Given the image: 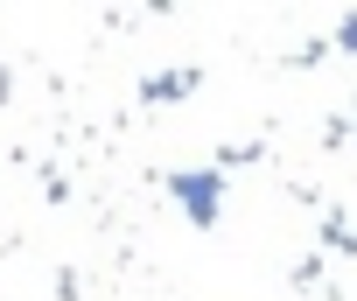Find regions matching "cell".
Here are the masks:
<instances>
[{"mask_svg":"<svg viewBox=\"0 0 357 301\" xmlns=\"http://www.w3.org/2000/svg\"><path fill=\"white\" fill-rule=\"evenodd\" d=\"M315 252H336V259H357V224H350L343 210H322V224H315Z\"/></svg>","mask_w":357,"mask_h":301,"instance_id":"3","label":"cell"},{"mask_svg":"<svg viewBox=\"0 0 357 301\" xmlns=\"http://www.w3.org/2000/svg\"><path fill=\"white\" fill-rule=\"evenodd\" d=\"M8 98H15V77H8V70H0V105H8Z\"/></svg>","mask_w":357,"mask_h":301,"instance_id":"8","label":"cell"},{"mask_svg":"<svg viewBox=\"0 0 357 301\" xmlns=\"http://www.w3.org/2000/svg\"><path fill=\"white\" fill-rule=\"evenodd\" d=\"M245 162H266V140H225V147H218V162H211V169L225 176V169H245Z\"/></svg>","mask_w":357,"mask_h":301,"instance_id":"4","label":"cell"},{"mask_svg":"<svg viewBox=\"0 0 357 301\" xmlns=\"http://www.w3.org/2000/svg\"><path fill=\"white\" fill-rule=\"evenodd\" d=\"M322 43H329V49H343V56H357V15H343V29H336V36H322Z\"/></svg>","mask_w":357,"mask_h":301,"instance_id":"5","label":"cell"},{"mask_svg":"<svg viewBox=\"0 0 357 301\" xmlns=\"http://www.w3.org/2000/svg\"><path fill=\"white\" fill-rule=\"evenodd\" d=\"M161 183H168L175 203H183L190 231H218V217H225V176H218V169H175V176H161Z\"/></svg>","mask_w":357,"mask_h":301,"instance_id":"1","label":"cell"},{"mask_svg":"<svg viewBox=\"0 0 357 301\" xmlns=\"http://www.w3.org/2000/svg\"><path fill=\"white\" fill-rule=\"evenodd\" d=\"M315 280H322V252H308V259L294 266V287H315Z\"/></svg>","mask_w":357,"mask_h":301,"instance_id":"6","label":"cell"},{"mask_svg":"<svg viewBox=\"0 0 357 301\" xmlns=\"http://www.w3.org/2000/svg\"><path fill=\"white\" fill-rule=\"evenodd\" d=\"M204 91V70L197 63H175L161 77H140V105H175V98H197Z\"/></svg>","mask_w":357,"mask_h":301,"instance_id":"2","label":"cell"},{"mask_svg":"<svg viewBox=\"0 0 357 301\" xmlns=\"http://www.w3.org/2000/svg\"><path fill=\"white\" fill-rule=\"evenodd\" d=\"M350 140V119H322V147H343Z\"/></svg>","mask_w":357,"mask_h":301,"instance_id":"7","label":"cell"}]
</instances>
